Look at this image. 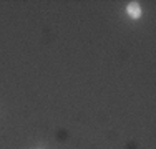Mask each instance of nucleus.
Here are the masks:
<instances>
[{"instance_id":"f257e3e1","label":"nucleus","mask_w":156,"mask_h":149,"mask_svg":"<svg viewBox=\"0 0 156 149\" xmlns=\"http://www.w3.org/2000/svg\"><path fill=\"white\" fill-rule=\"evenodd\" d=\"M128 13H129V17H133V18H140V15H141V9H140V3L138 2H131V3H128Z\"/></svg>"}]
</instances>
